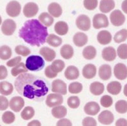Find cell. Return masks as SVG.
Returning <instances> with one entry per match:
<instances>
[{"instance_id":"cell-1","label":"cell","mask_w":127,"mask_h":126,"mask_svg":"<svg viewBox=\"0 0 127 126\" xmlns=\"http://www.w3.org/2000/svg\"><path fill=\"white\" fill-rule=\"evenodd\" d=\"M14 86L19 95L39 102L43 100L50 89L47 80L31 74H20L15 80Z\"/></svg>"},{"instance_id":"cell-2","label":"cell","mask_w":127,"mask_h":126,"mask_svg":"<svg viewBox=\"0 0 127 126\" xmlns=\"http://www.w3.org/2000/svg\"><path fill=\"white\" fill-rule=\"evenodd\" d=\"M19 36L31 46L39 47L45 44L48 33L46 27L39 20L31 19L25 22L19 30Z\"/></svg>"},{"instance_id":"cell-3","label":"cell","mask_w":127,"mask_h":126,"mask_svg":"<svg viewBox=\"0 0 127 126\" xmlns=\"http://www.w3.org/2000/svg\"><path fill=\"white\" fill-rule=\"evenodd\" d=\"M45 61L43 58L38 55H31L27 58L26 62V68L32 72H38L44 68Z\"/></svg>"},{"instance_id":"cell-4","label":"cell","mask_w":127,"mask_h":126,"mask_svg":"<svg viewBox=\"0 0 127 126\" xmlns=\"http://www.w3.org/2000/svg\"><path fill=\"white\" fill-rule=\"evenodd\" d=\"M93 26L96 29L108 27L109 20L107 16L103 13H98L95 15L93 18Z\"/></svg>"},{"instance_id":"cell-5","label":"cell","mask_w":127,"mask_h":126,"mask_svg":"<svg viewBox=\"0 0 127 126\" xmlns=\"http://www.w3.org/2000/svg\"><path fill=\"white\" fill-rule=\"evenodd\" d=\"M6 12L10 17H17L21 12V5L17 1H12L6 5Z\"/></svg>"},{"instance_id":"cell-6","label":"cell","mask_w":127,"mask_h":126,"mask_svg":"<svg viewBox=\"0 0 127 126\" xmlns=\"http://www.w3.org/2000/svg\"><path fill=\"white\" fill-rule=\"evenodd\" d=\"M63 97L62 95L58 93H52L48 95L46 98V105L48 107L53 108L59 106L63 103Z\"/></svg>"},{"instance_id":"cell-7","label":"cell","mask_w":127,"mask_h":126,"mask_svg":"<svg viewBox=\"0 0 127 126\" xmlns=\"http://www.w3.org/2000/svg\"><path fill=\"white\" fill-rule=\"evenodd\" d=\"M76 25L80 30L83 31H88L91 27V22L88 16L86 15H81L76 19Z\"/></svg>"},{"instance_id":"cell-8","label":"cell","mask_w":127,"mask_h":126,"mask_svg":"<svg viewBox=\"0 0 127 126\" xmlns=\"http://www.w3.org/2000/svg\"><path fill=\"white\" fill-rule=\"evenodd\" d=\"M17 28L16 23L12 19H6L3 22L1 25V31L5 36H12Z\"/></svg>"},{"instance_id":"cell-9","label":"cell","mask_w":127,"mask_h":126,"mask_svg":"<svg viewBox=\"0 0 127 126\" xmlns=\"http://www.w3.org/2000/svg\"><path fill=\"white\" fill-rule=\"evenodd\" d=\"M110 20L113 25L119 27L125 23V17L120 10H116L110 15Z\"/></svg>"},{"instance_id":"cell-10","label":"cell","mask_w":127,"mask_h":126,"mask_svg":"<svg viewBox=\"0 0 127 126\" xmlns=\"http://www.w3.org/2000/svg\"><path fill=\"white\" fill-rule=\"evenodd\" d=\"M52 91L65 95L67 94V84L61 79H55L52 83Z\"/></svg>"},{"instance_id":"cell-11","label":"cell","mask_w":127,"mask_h":126,"mask_svg":"<svg viewBox=\"0 0 127 126\" xmlns=\"http://www.w3.org/2000/svg\"><path fill=\"white\" fill-rule=\"evenodd\" d=\"M39 7L38 4L33 2H29L26 4L24 7L23 13L27 18L34 17L38 13Z\"/></svg>"},{"instance_id":"cell-12","label":"cell","mask_w":127,"mask_h":126,"mask_svg":"<svg viewBox=\"0 0 127 126\" xmlns=\"http://www.w3.org/2000/svg\"><path fill=\"white\" fill-rule=\"evenodd\" d=\"M24 100L20 96H14L10 100L9 106L15 112H19L24 106Z\"/></svg>"},{"instance_id":"cell-13","label":"cell","mask_w":127,"mask_h":126,"mask_svg":"<svg viewBox=\"0 0 127 126\" xmlns=\"http://www.w3.org/2000/svg\"><path fill=\"white\" fill-rule=\"evenodd\" d=\"M114 74L119 80H125L127 77V67L123 63H119L114 68Z\"/></svg>"},{"instance_id":"cell-14","label":"cell","mask_w":127,"mask_h":126,"mask_svg":"<svg viewBox=\"0 0 127 126\" xmlns=\"http://www.w3.org/2000/svg\"><path fill=\"white\" fill-rule=\"evenodd\" d=\"M114 115L109 110H104L98 116V120L100 123L104 125H110L114 122Z\"/></svg>"},{"instance_id":"cell-15","label":"cell","mask_w":127,"mask_h":126,"mask_svg":"<svg viewBox=\"0 0 127 126\" xmlns=\"http://www.w3.org/2000/svg\"><path fill=\"white\" fill-rule=\"evenodd\" d=\"M100 108L99 105L97 102L95 101H90L87 103L84 107V111L85 112L86 114L94 116L98 114V112H100Z\"/></svg>"},{"instance_id":"cell-16","label":"cell","mask_w":127,"mask_h":126,"mask_svg":"<svg viewBox=\"0 0 127 126\" xmlns=\"http://www.w3.org/2000/svg\"><path fill=\"white\" fill-rule=\"evenodd\" d=\"M39 54L45 58L47 62H52L56 57L55 51L47 46H44L39 50Z\"/></svg>"},{"instance_id":"cell-17","label":"cell","mask_w":127,"mask_h":126,"mask_svg":"<svg viewBox=\"0 0 127 126\" xmlns=\"http://www.w3.org/2000/svg\"><path fill=\"white\" fill-rule=\"evenodd\" d=\"M102 56L103 59L107 62L114 61L116 58V51L112 46H108L103 49L102 51Z\"/></svg>"},{"instance_id":"cell-18","label":"cell","mask_w":127,"mask_h":126,"mask_svg":"<svg viewBox=\"0 0 127 126\" xmlns=\"http://www.w3.org/2000/svg\"><path fill=\"white\" fill-rule=\"evenodd\" d=\"M83 76L87 79H92L96 76L97 68L94 65L89 63L84 67L82 70Z\"/></svg>"},{"instance_id":"cell-19","label":"cell","mask_w":127,"mask_h":126,"mask_svg":"<svg viewBox=\"0 0 127 126\" xmlns=\"http://www.w3.org/2000/svg\"><path fill=\"white\" fill-rule=\"evenodd\" d=\"M97 41L102 45L109 44L112 41V35L107 30H101L98 33L97 36Z\"/></svg>"},{"instance_id":"cell-20","label":"cell","mask_w":127,"mask_h":126,"mask_svg":"<svg viewBox=\"0 0 127 126\" xmlns=\"http://www.w3.org/2000/svg\"><path fill=\"white\" fill-rule=\"evenodd\" d=\"M64 76L68 80H75L79 77V71L76 67L74 65H70L65 69Z\"/></svg>"},{"instance_id":"cell-21","label":"cell","mask_w":127,"mask_h":126,"mask_svg":"<svg viewBox=\"0 0 127 126\" xmlns=\"http://www.w3.org/2000/svg\"><path fill=\"white\" fill-rule=\"evenodd\" d=\"M98 76L102 80H109L112 76L111 66L107 64H104L101 65L100 67L99 70H98Z\"/></svg>"},{"instance_id":"cell-22","label":"cell","mask_w":127,"mask_h":126,"mask_svg":"<svg viewBox=\"0 0 127 126\" xmlns=\"http://www.w3.org/2000/svg\"><path fill=\"white\" fill-rule=\"evenodd\" d=\"M88 42V36L83 32H77L73 36L74 44L78 47H83L87 45Z\"/></svg>"},{"instance_id":"cell-23","label":"cell","mask_w":127,"mask_h":126,"mask_svg":"<svg viewBox=\"0 0 127 126\" xmlns=\"http://www.w3.org/2000/svg\"><path fill=\"white\" fill-rule=\"evenodd\" d=\"M115 7L114 0H101L100 3L99 10L102 13H107L113 10Z\"/></svg>"},{"instance_id":"cell-24","label":"cell","mask_w":127,"mask_h":126,"mask_svg":"<svg viewBox=\"0 0 127 126\" xmlns=\"http://www.w3.org/2000/svg\"><path fill=\"white\" fill-rule=\"evenodd\" d=\"M54 30L58 35L65 36L69 31V26L65 22H57L54 26Z\"/></svg>"},{"instance_id":"cell-25","label":"cell","mask_w":127,"mask_h":126,"mask_svg":"<svg viewBox=\"0 0 127 126\" xmlns=\"http://www.w3.org/2000/svg\"><path fill=\"white\" fill-rule=\"evenodd\" d=\"M48 10L50 15L55 18L59 17L62 13L61 6L57 3H52L48 6Z\"/></svg>"},{"instance_id":"cell-26","label":"cell","mask_w":127,"mask_h":126,"mask_svg":"<svg viewBox=\"0 0 127 126\" xmlns=\"http://www.w3.org/2000/svg\"><path fill=\"white\" fill-rule=\"evenodd\" d=\"M90 91L92 95L99 96L104 91V85L99 82H94L90 84Z\"/></svg>"},{"instance_id":"cell-27","label":"cell","mask_w":127,"mask_h":126,"mask_svg":"<svg viewBox=\"0 0 127 126\" xmlns=\"http://www.w3.org/2000/svg\"><path fill=\"white\" fill-rule=\"evenodd\" d=\"M52 114L56 119H63L66 116L67 108L62 105L53 107V109L52 110Z\"/></svg>"},{"instance_id":"cell-28","label":"cell","mask_w":127,"mask_h":126,"mask_svg":"<svg viewBox=\"0 0 127 126\" xmlns=\"http://www.w3.org/2000/svg\"><path fill=\"white\" fill-rule=\"evenodd\" d=\"M13 86L7 81L0 82V94L3 96H9L13 93Z\"/></svg>"},{"instance_id":"cell-29","label":"cell","mask_w":127,"mask_h":126,"mask_svg":"<svg viewBox=\"0 0 127 126\" xmlns=\"http://www.w3.org/2000/svg\"><path fill=\"white\" fill-rule=\"evenodd\" d=\"M121 84L118 81H112L107 86V92L113 95H117L120 94L121 91Z\"/></svg>"},{"instance_id":"cell-30","label":"cell","mask_w":127,"mask_h":126,"mask_svg":"<svg viewBox=\"0 0 127 126\" xmlns=\"http://www.w3.org/2000/svg\"><path fill=\"white\" fill-rule=\"evenodd\" d=\"M39 21L45 27H50L54 24V19L48 13L43 12L39 16Z\"/></svg>"},{"instance_id":"cell-31","label":"cell","mask_w":127,"mask_h":126,"mask_svg":"<svg viewBox=\"0 0 127 126\" xmlns=\"http://www.w3.org/2000/svg\"><path fill=\"white\" fill-rule=\"evenodd\" d=\"M61 54L65 60H69L74 55V49L69 45H64L61 49Z\"/></svg>"},{"instance_id":"cell-32","label":"cell","mask_w":127,"mask_h":126,"mask_svg":"<svg viewBox=\"0 0 127 126\" xmlns=\"http://www.w3.org/2000/svg\"><path fill=\"white\" fill-rule=\"evenodd\" d=\"M46 43L52 47H59L62 43V39L59 36H57L54 34H50L48 36L46 40Z\"/></svg>"},{"instance_id":"cell-33","label":"cell","mask_w":127,"mask_h":126,"mask_svg":"<svg viewBox=\"0 0 127 126\" xmlns=\"http://www.w3.org/2000/svg\"><path fill=\"white\" fill-rule=\"evenodd\" d=\"M83 56L87 60H93L97 55V50L93 46H88L83 50Z\"/></svg>"},{"instance_id":"cell-34","label":"cell","mask_w":127,"mask_h":126,"mask_svg":"<svg viewBox=\"0 0 127 126\" xmlns=\"http://www.w3.org/2000/svg\"><path fill=\"white\" fill-rule=\"evenodd\" d=\"M28 69L26 68V65L24 63H19L16 66H15L13 69L11 70V74H12V76L13 77H17L19 75L22 74H24L28 72Z\"/></svg>"},{"instance_id":"cell-35","label":"cell","mask_w":127,"mask_h":126,"mask_svg":"<svg viewBox=\"0 0 127 126\" xmlns=\"http://www.w3.org/2000/svg\"><path fill=\"white\" fill-rule=\"evenodd\" d=\"M12 55V49L8 46L3 45L0 47V59L3 60H8Z\"/></svg>"},{"instance_id":"cell-36","label":"cell","mask_w":127,"mask_h":126,"mask_svg":"<svg viewBox=\"0 0 127 126\" xmlns=\"http://www.w3.org/2000/svg\"><path fill=\"white\" fill-rule=\"evenodd\" d=\"M35 115L34 109L32 106H26L23 109V110L21 112V117L25 120H29L32 119Z\"/></svg>"},{"instance_id":"cell-37","label":"cell","mask_w":127,"mask_h":126,"mask_svg":"<svg viewBox=\"0 0 127 126\" xmlns=\"http://www.w3.org/2000/svg\"><path fill=\"white\" fill-rule=\"evenodd\" d=\"M50 67L55 73L57 74L62 72L65 68V63L62 60H55L52 62Z\"/></svg>"},{"instance_id":"cell-38","label":"cell","mask_w":127,"mask_h":126,"mask_svg":"<svg viewBox=\"0 0 127 126\" xmlns=\"http://www.w3.org/2000/svg\"><path fill=\"white\" fill-rule=\"evenodd\" d=\"M127 39V29H121L117 32L114 36V41L116 43H121L124 42Z\"/></svg>"},{"instance_id":"cell-39","label":"cell","mask_w":127,"mask_h":126,"mask_svg":"<svg viewBox=\"0 0 127 126\" xmlns=\"http://www.w3.org/2000/svg\"><path fill=\"white\" fill-rule=\"evenodd\" d=\"M15 120V115L13 112L6 111L2 115V121L6 124H11Z\"/></svg>"},{"instance_id":"cell-40","label":"cell","mask_w":127,"mask_h":126,"mask_svg":"<svg viewBox=\"0 0 127 126\" xmlns=\"http://www.w3.org/2000/svg\"><path fill=\"white\" fill-rule=\"evenodd\" d=\"M68 90L71 94H79L82 91L83 85L78 82H74L70 84Z\"/></svg>"},{"instance_id":"cell-41","label":"cell","mask_w":127,"mask_h":126,"mask_svg":"<svg viewBox=\"0 0 127 126\" xmlns=\"http://www.w3.org/2000/svg\"><path fill=\"white\" fill-rule=\"evenodd\" d=\"M115 109L119 113L123 114L127 112V101L125 100H119L115 104Z\"/></svg>"},{"instance_id":"cell-42","label":"cell","mask_w":127,"mask_h":126,"mask_svg":"<svg viewBox=\"0 0 127 126\" xmlns=\"http://www.w3.org/2000/svg\"><path fill=\"white\" fill-rule=\"evenodd\" d=\"M67 105L72 109L78 108L80 105V100L76 96H72L67 99Z\"/></svg>"},{"instance_id":"cell-43","label":"cell","mask_w":127,"mask_h":126,"mask_svg":"<svg viewBox=\"0 0 127 126\" xmlns=\"http://www.w3.org/2000/svg\"><path fill=\"white\" fill-rule=\"evenodd\" d=\"M15 51L17 54L23 56H28L31 53V50L26 46L23 45H18L15 48Z\"/></svg>"},{"instance_id":"cell-44","label":"cell","mask_w":127,"mask_h":126,"mask_svg":"<svg viewBox=\"0 0 127 126\" xmlns=\"http://www.w3.org/2000/svg\"><path fill=\"white\" fill-rule=\"evenodd\" d=\"M117 54L119 58L123 60L127 59V45L122 44L118 46L117 50Z\"/></svg>"},{"instance_id":"cell-45","label":"cell","mask_w":127,"mask_h":126,"mask_svg":"<svg viewBox=\"0 0 127 126\" xmlns=\"http://www.w3.org/2000/svg\"><path fill=\"white\" fill-rule=\"evenodd\" d=\"M83 5L87 10H94L98 5V0H84Z\"/></svg>"},{"instance_id":"cell-46","label":"cell","mask_w":127,"mask_h":126,"mask_svg":"<svg viewBox=\"0 0 127 126\" xmlns=\"http://www.w3.org/2000/svg\"><path fill=\"white\" fill-rule=\"evenodd\" d=\"M113 103V98L109 95H104L100 98V104L103 107L109 108L112 106Z\"/></svg>"},{"instance_id":"cell-47","label":"cell","mask_w":127,"mask_h":126,"mask_svg":"<svg viewBox=\"0 0 127 126\" xmlns=\"http://www.w3.org/2000/svg\"><path fill=\"white\" fill-rule=\"evenodd\" d=\"M97 121L92 117H87L83 120V126H97Z\"/></svg>"},{"instance_id":"cell-48","label":"cell","mask_w":127,"mask_h":126,"mask_svg":"<svg viewBox=\"0 0 127 126\" xmlns=\"http://www.w3.org/2000/svg\"><path fill=\"white\" fill-rule=\"evenodd\" d=\"M9 106L8 99L4 96H0V111L6 110Z\"/></svg>"},{"instance_id":"cell-49","label":"cell","mask_w":127,"mask_h":126,"mask_svg":"<svg viewBox=\"0 0 127 126\" xmlns=\"http://www.w3.org/2000/svg\"><path fill=\"white\" fill-rule=\"evenodd\" d=\"M21 60H22V58L20 57V56H17V57H15L14 58H12L11 60H8L6 62V65L8 67H13L16 66L19 63H20Z\"/></svg>"},{"instance_id":"cell-50","label":"cell","mask_w":127,"mask_h":126,"mask_svg":"<svg viewBox=\"0 0 127 126\" xmlns=\"http://www.w3.org/2000/svg\"><path fill=\"white\" fill-rule=\"evenodd\" d=\"M45 74L46 77L49 79H54L57 76V74L55 73L53 70L51 69L50 65L47 66L45 70Z\"/></svg>"},{"instance_id":"cell-51","label":"cell","mask_w":127,"mask_h":126,"mask_svg":"<svg viewBox=\"0 0 127 126\" xmlns=\"http://www.w3.org/2000/svg\"><path fill=\"white\" fill-rule=\"evenodd\" d=\"M57 126H72V122L67 119H61L57 122Z\"/></svg>"},{"instance_id":"cell-52","label":"cell","mask_w":127,"mask_h":126,"mask_svg":"<svg viewBox=\"0 0 127 126\" xmlns=\"http://www.w3.org/2000/svg\"><path fill=\"white\" fill-rule=\"evenodd\" d=\"M8 76L7 69L4 65H0V80L5 79Z\"/></svg>"},{"instance_id":"cell-53","label":"cell","mask_w":127,"mask_h":126,"mask_svg":"<svg viewBox=\"0 0 127 126\" xmlns=\"http://www.w3.org/2000/svg\"><path fill=\"white\" fill-rule=\"evenodd\" d=\"M115 126H127V120L123 118H121L116 122Z\"/></svg>"},{"instance_id":"cell-54","label":"cell","mask_w":127,"mask_h":126,"mask_svg":"<svg viewBox=\"0 0 127 126\" xmlns=\"http://www.w3.org/2000/svg\"><path fill=\"white\" fill-rule=\"evenodd\" d=\"M28 126H41V122L38 120H34L28 124Z\"/></svg>"},{"instance_id":"cell-55","label":"cell","mask_w":127,"mask_h":126,"mask_svg":"<svg viewBox=\"0 0 127 126\" xmlns=\"http://www.w3.org/2000/svg\"><path fill=\"white\" fill-rule=\"evenodd\" d=\"M121 8L123 12L127 14V0H125L121 4Z\"/></svg>"},{"instance_id":"cell-56","label":"cell","mask_w":127,"mask_h":126,"mask_svg":"<svg viewBox=\"0 0 127 126\" xmlns=\"http://www.w3.org/2000/svg\"><path fill=\"white\" fill-rule=\"evenodd\" d=\"M123 93H124L125 96L127 97V84L125 86L124 89H123Z\"/></svg>"},{"instance_id":"cell-57","label":"cell","mask_w":127,"mask_h":126,"mask_svg":"<svg viewBox=\"0 0 127 126\" xmlns=\"http://www.w3.org/2000/svg\"><path fill=\"white\" fill-rule=\"evenodd\" d=\"M2 23V19H1V17L0 16V25Z\"/></svg>"},{"instance_id":"cell-58","label":"cell","mask_w":127,"mask_h":126,"mask_svg":"<svg viewBox=\"0 0 127 126\" xmlns=\"http://www.w3.org/2000/svg\"><path fill=\"white\" fill-rule=\"evenodd\" d=\"M0 126H1V125H0Z\"/></svg>"}]
</instances>
